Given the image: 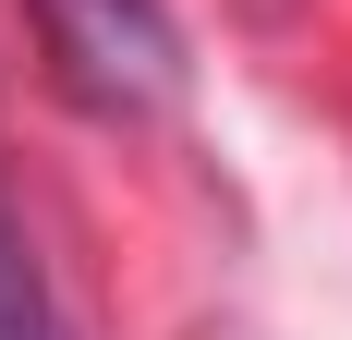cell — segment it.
Wrapping results in <instances>:
<instances>
[{"mask_svg": "<svg viewBox=\"0 0 352 340\" xmlns=\"http://www.w3.org/2000/svg\"><path fill=\"white\" fill-rule=\"evenodd\" d=\"M36 49L61 73V98L98 122H158L195 85L170 0H36Z\"/></svg>", "mask_w": 352, "mask_h": 340, "instance_id": "cell-1", "label": "cell"}, {"mask_svg": "<svg viewBox=\"0 0 352 340\" xmlns=\"http://www.w3.org/2000/svg\"><path fill=\"white\" fill-rule=\"evenodd\" d=\"M0 340H49V292H36V255L12 243V219H0Z\"/></svg>", "mask_w": 352, "mask_h": 340, "instance_id": "cell-2", "label": "cell"}]
</instances>
